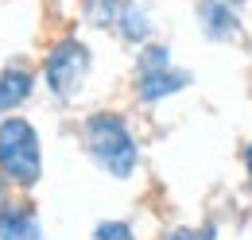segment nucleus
I'll use <instances>...</instances> for the list:
<instances>
[{
    "instance_id": "obj_1",
    "label": "nucleus",
    "mask_w": 252,
    "mask_h": 240,
    "mask_svg": "<svg viewBox=\"0 0 252 240\" xmlns=\"http://www.w3.org/2000/svg\"><path fill=\"white\" fill-rule=\"evenodd\" d=\"M82 148L90 155V163L109 179L125 182L140 167V140L132 136L128 120L121 113H109V109L90 113L82 120Z\"/></svg>"
},
{
    "instance_id": "obj_2",
    "label": "nucleus",
    "mask_w": 252,
    "mask_h": 240,
    "mask_svg": "<svg viewBox=\"0 0 252 240\" xmlns=\"http://www.w3.org/2000/svg\"><path fill=\"white\" fill-rule=\"evenodd\" d=\"M0 179L16 190H32L43 179V144L32 120L0 117Z\"/></svg>"
},
{
    "instance_id": "obj_3",
    "label": "nucleus",
    "mask_w": 252,
    "mask_h": 240,
    "mask_svg": "<svg viewBox=\"0 0 252 240\" xmlns=\"http://www.w3.org/2000/svg\"><path fill=\"white\" fill-rule=\"evenodd\" d=\"M90 66H94L90 47H86L82 39L66 35V39H59V43L47 51L39 74H43V86H47V93H51L55 101H74V97L82 93V86H86V78H90Z\"/></svg>"
},
{
    "instance_id": "obj_4",
    "label": "nucleus",
    "mask_w": 252,
    "mask_h": 240,
    "mask_svg": "<svg viewBox=\"0 0 252 240\" xmlns=\"http://www.w3.org/2000/svg\"><path fill=\"white\" fill-rule=\"evenodd\" d=\"M241 4L245 0H198V28L210 43H229L241 35Z\"/></svg>"
},
{
    "instance_id": "obj_5",
    "label": "nucleus",
    "mask_w": 252,
    "mask_h": 240,
    "mask_svg": "<svg viewBox=\"0 0 252 240\" xmlns=\"http://www.w3.org/2000/svg\"><path fill=\"white\" fill-rule=\"evenodd\" d=\"M190 70H179V66H163V70H152V74H136V97L144 105H159L175 93L190 90Z\"/></svg>"
},
{
    "instance_id": "obj_6",
    "label": "nucleus",
    "mask_w": 252,
    "mask_h": 240,
    "mask_svg": "<svg viewBox=\"0 0 252 240\" xmlns=\"http://www.w3.org/2000/svg\"><path fill=\"white\" fill-rule=\"evenodd\" d=\"M35 90V70L28 62H8L0 70V117H12Z\"/></svg>"
},
{
    "instance_id": "obj_7",
    "label": "nucleus",
    "mask_w": 252,
    "mask_h": 240,
    "mask_svg": "<svg viewBox=\"0 0 252 240\" xmlns=\"http://www.w3.org/2000/svg\"><path fill=\"white\" fill-rule=\"evenodd\" d=\"M0 240H43L39 213L28 202H4L0 206Z\"/></svg>"
},
{
    "instance_id": "obj_8",
    "label": "nucleus",
    "mask_w": 252,
    "mask_h": 240,
    "mask_svg": "<svg viewBox=\"0 0 252 240\" xmlns=\"http://www.w3.org/2000/svg\"><path fill=\"white\" fill-rule=\"evenodd\" d=\"M152 16H148V8L140 4V0H132L125 8V16H121V24H117V35L132 43V47H144V43H152Z\"/></svg>"
},
{
    "instance_id": "obj_9",
    "label": "nucleus",
    "mask_w": 252,
    "mask_h": 240,
    "mask_svg": "<svg viewBox=\"0 0 252 240\" xmlns=\"http://www.w3.org/2000/svg\"><path fill=\"white\" fill-rule=\"evenodd\" d=\"M128 4H132V0H82V20H86L90 28H101V31L117 28Z\"/></svg>"
},
{
    "instance_id": "obj_10",
    "label": "nucleus",
    "mask_w": 252,
    "mask_h": 240,
    "mask_svg": "<svg viewBox=\"0 0 252 240\" xmlns=\"http://www.w3.org/2000/svg\"><path fill=\"white\" fill-rule=\"evenodd\" d=\"M163 66H171V47L167 43H144L140 55H136V74H152Z\"/></svg>"
},
{
    "instance_id": "obj_11",
    "label": "nucleus",
    "mask_w": 252,
    "mask_h": 240,
    "mask_svg": "<svg viewBox=\"0 0 252 240\" xmlns=\"http://www.w3.org/2000/svg\"><path fill=\"white\" fill-rule=\"evenodd\" d=\"M90 240H136V233H132L128 221H97Z\"/></svg>"
},
{
    "instance_id": "obj_12",
    "label": "nucleus",
    "mask_w": 252,
    "mask_h": 240,
    "mask_svg": "<svg viewBox=\"0 0 252 240\" xmlns=\"http://www.w3.org/2000/svg\"><path fill=\"white\" fill-rule=\"evenodd\" d=\"M159 240H218V229H214V225H202V229L179 225V229H167Z\"/></svg>"
},
{
    "instance_id": "obj_13",
    "label": "nucleus",
    "mask_w": 252,
    "mask_h": 240,
    "mask_svg": "<svg viewBox=\"0 0 252 240\" xmlns=\"http://www.w3.org/2000/svg\"><path fill=\"white\" fill-rule=\"evenodd\" d=\"M245 179H249V186H252V140L245 144Z\"/></svg>"
}]
</instances>
